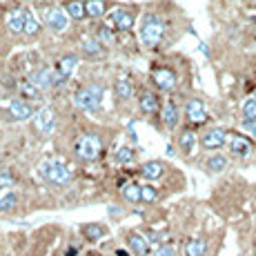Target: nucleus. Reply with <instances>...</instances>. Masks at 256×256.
<instances>
[{"label": "nucleus", "instance_id": "nucleus-10", "mask_svg": "<svg viewBox=\"0 0 256 256\" xmlns=\"http://www.w3.org/2000/svg\"><path fill=\"white\" fill-rule=\"evenodd\" d=\"M105 24L110 29H122V32H125V29L134 27V16H132L130 12H125V9H114Z\"/></svg>", "mask_w": 256, "mask_h": 256}, {"label": "nucleus", "instance_id": "nucleus-6", "mask_svg": "<svg viewBox=\"0 0 256 256\" xmlns=\"http://www.w3.org/2000/svg\"><path fill=\"white\" fill-rule=\"evenodd\" d=\"M228 150L234 158H250L254 152V142L252 138H248L243 134H232L228 140Z\"/></svg>", "mask_w": 256, "mask_h": 256}, {"label": "nucleus", "instance_id": "nucleus-41", "mask_svg": "<svg viewBox=\"0 0 256 256\" xmlns=\"http://www.w3.org/2000/svg\"><path fill=\"white\" fill-rule=\"evenodd\" d=\"M252 245H254V252H256V230H254V238H252Z\"/></svg>", "mask_w": 256, "mask_h": 256}, {"label": "nucleus", "instance_id": "nucleus-33", "mask_svg": "<svg viewBox=\"0 0 256 256\" xmlns=\"http://www.w3.org/2000/svg\"><path fill=\"white\" fill-rule=\"evenodd\" d=\"M116 160H118L120 165L132 163V160H134V152H132L130 147H120V150L116 152Z\"/></svg>", "mask_w": 256, "mask_h": 256}, {"label": "nucleus", "instance_id": "nucleus-26", "mask_svg": "<svg viewBox=\"0 0 256 256\" xmlns=\"http://www.w3.org/2000/svg\"><path fill=\"white\" fill-rule=\"evenodd\" d=\"M85 9H87V16L98 18V16H102V14H105L107 4H105V0H87Z\"/></svg>", "mask_w": 256, "mask_h": 256}, {"label": "nucleus", "instance_id": "nucleus-3", "mask_svg": "<svg viewBox=\"0 0 256 256\" xmlns=\"http://www.w3.org/2000/svg\"><path fill=\"white\" fill-rule=\"evenodd\" d=\"M165 34V22L156 16H145L140 27V42L145 47H156L160 40H163Z\"/></svg>", "mask_w": 256, "mask_h": 256}, {"label": "nucleus", "instance_id": "nucleus-42", "mask_svg": "<svg viewBox=\"0 0 256 256\" xmlns=\"http://www.w3.org/2000/svg\"><path fill=\"white\" fill-rule=\"evenodd\" d=\"M252 200H254V208H256V190H254V198Z\"/></svg>", "mask_w": 256, "mask_h": 256}, {"label": "nucleus", "instance_id": "nucleus-30", "mask_svg": "<svg viewBox=\"0 0 256 256\" xmlns=\"http://www.w3.org/2000/svg\"><path fill=\"white\" fill-rule=\"evenodd\" d=\"M67 14H70L74 20H82L85 14H87V9H85V4L82 2H76V0H74V2L67 4Z\"/></svg>", "mask_w": 256, "mask_h": 256}, {"label": "nucleus", "instance_id": "nucleus-13", "mask_svg": "<svg viewBox=\"0 0 256 256\" xmlns=\"http://www.w3.org/2000/svg\"><path fill=\"white\" fill-rule=\"evenodd\" d=\"M45 22H47V27L54 29V32H65L67 29V16H65V12L58 7L45 9Z\"/></svg>", "mask_w": 256, "mask_h": 256}, {"label": "nucleus", "instance_id": "nucleus-40", "mask_svg": "<svg viewBox=\"0 0 256 256\" xmlns=\"http://www.w3.org/2000/svg\"><path fill=\"white\" fill-rule=\"evenodd\" d=\"M116 256H134V254L127 252V250H116Z\"/></svg>", "mask_w": 256, "mask_h": 256}, {"label": "nucleus", "instance_id": "nucleus-37", "mask_svg": "<svg viewBox=\"0 0 256 256\" xmlns=\"http://www.w3.org/2000/svg\"><path fill=\"white\" fill-rule=\"evenodd\" d=\"M156 256H176L174 245H160V248L156 250Z\"/></svg>", "mask_w": 256, "mask_h": 256}, {"label": "nucleus", "instance_id": "nucleus-9", "mask_svg": "<svg viewBox=\"0 0 256 256\" xmlns=\"http://www.w3.org/2000/svg\"><path fill=\"white\" fill-rule=\"evenodd\" d=\"M185 118L190 125H203L208 120V110H205V102L198 98H192L185 105Z\"/></svg>", "mask_w": 256, "mask_h": 256}, {"label": "nucleus", "instance_id": "nucleus-39", "mask_svg": "<svg viewBox=\"0 0 256 256\" xmlns=\"http://www.w3.org/2000/svg\"><path fill=\"white\" fill-rule=\"evenodd\" d=\"M110 214H112V216H122V210H118V208H114V205H112V208H110Z\"/></svg>", "mask_w": 256, "mask_h": 256}, {"label": "nucleus", "instance_id": "nucleus-24", "mask_svg": "<svg viewBox=\"0 0 256 256\" xmlns=\"http://www.w3.org/2000/svg\"><path fill=\"white\" fill-rule=\"evenodd\" d=\"M240 120H243V125L256 122V98H248L243 102V107H240Z\"/></svg>", "mask_w": 256, "mask_h": 256}, {"label": "nucleus", "instance_id": "nucleus-22", "mask_svg": "<svg viewBox=\"0 0 256 256\" xmlns=\"http://www.w3.org/2000/svg\"><path fill=\"white\" fill-rule=\"evenodd\" d=\"M138 107H140L142 114H147V116L156 114V112H158V98H156L152 92H145L138 100Z\"/></svg>", "mask_w": 256, "mask_h": 256}, {"label": "nucleus", "instance_id": "nucleus-38", "mask_svg": "<svg viewBox=\"0 0 256 256\" xmlns=\"http://www.w3.org/2000/svg\"><path fill=\"white\" fill-rule=\"evenodd\" d=\"M243 127H245V132H250V134L256 138V122H248V125H243Z\"/></svg>", "mask_w": 256, "mask_h": 256}, {"label": "nucleus", "instance_id": "nucleus-35", "mask_svg": "<svg viewBox=\"0 0 256 256\" xmlns=\"http://www.w3.org/2000/svg\"><path fill=\"white\" fill-rule=\"evenodd\" d=\"M20 92H22L27 98H38V92H40V90H38L34 82H24V85H20Z\"/></svg>", "mask_w": 256, "mask_h": 256}, {"label": "nucleus", "instance_id": "nucleus-15", "mask_svg": "<svg viewBox=\"0 0 256 256\" xmlns=\"http://www.w3.org/2000/svg\"><path fill=\"white\" fill-rule=\"evenodd\" d=\"M228 165H230V160H228V156H223V154H212L203 163L208 174H223V172L228 170Z\"/></svg>", "mask_w": 256, "mask_h": 256}, {"label": "nucleus", "instance_id": "nucleus-17", "mask_svg": "<svg viewBox=\"0 0 256 256\" xmlns=\"http://www.w3.org/2000/svg\"><path fill=\"white\" fill-rule=\"evenodd\" d=\"M80 234L85 236V240H90V243H96V240H100L102 236L107 234V228L100 223H85L80 228Z\"/></svg>", "mask_w": 256, "mask_h": 256}, {"label": "nucleus", "instance_id": "nucleus-8", "mask_svg": "<svg viewBox=\"0 0 256 256\" xmlns=\"http://www.w3.org/2000/svg\"><path fill=\"white\" fill-rule=\"evenodd\" d=\"M32 82L38 87V90H49V87H56V85H60V82H65V78H62L58 72L49 70V67H42V70H38L32 76Z\"/></svg>", "mask_w": 256, "mask_h": 256}, {"label": "nucleus", "instance_id": "nucleus-18", "mask_svg": "<svg viewBox=\"0 0 256 256\" xmlns=\"http://www.w3.org/2000/svg\"><path fill=\"white\" fill-rule=\"evenodd\" d=\"M196 142H198V138H196V132H194V130L180 132V136H178V147H180V152H183V154H187V156L194 154Z\"/></svg>", "mask_w": 256, "mask_h": 256}, {"label": "nucleus", "instance_id": "nucleus-20", "mask_svg": "<svg viewBox=\"0 0 256 256\" xmlns=\"http://www.w3.org/2000/svg\"><path fill=\"white\" fill-rule=\"evenodd\" d=\"M9 114H12L14 120H29L32 118V107L24 100H14L9 105Z\"/></svg>", "mask_w": 256, "mask_h": 256}, {"label": "nucleus", "instance_id": "nucleus-34", "mask_svg": "<svg viewBox=\"0 0 256 256\" xmlns=\"http://www.w3.org/2000/svg\"><path fill=\"white\" fill-rule=\"evenodd\" d=\"M96 38L100 40V45H102V42H105V45H110V42L114 40V34H112V29L107 27V24H102V27H98Z\"/></svg>", "mask_w": 256, "mask_h": 256}, {"label": "nucleus", "instance_id": "nucleus-7", "mask_svg": "<svg viewBox=\"0 0 256 256\" xmlns=\"http://www.w3.org/2000/svg\"><path fill=\"white\" fill-rule=\"evenodd\" d=\"M34 127H36V132L40 136L52 134L54 127H56V114H54L52 107H42V110H38L34 114Z\"/></svg>", "mask_w": 256, "mask_h": 256}, {"label": "nucleus", "instance_id": "nucleus-1", "mask_svg": "<svg viewBox=\"0 0 256 256\" xmlns=\"http://www.w3.org/2000/svg\"><path fill=\"white\" fill-rule=\"evenodd\" d=\"M38 174L42 176V180L58 187H65L72 183L74 174H72V167L65 163V160H58V158H49L42 160L40 167H38Z\"/></svg>", "mask_w": 256, "mask_h": 256}, {"label": "nucleus", "instance_id": "nucleus-21", "mask_svg": "<svg viewBox=\"0 0 256 256\" xmlns=\"http://www.w3.org/2000/svg\"><path fill=\"white\" fill-rule=\"evenodd\" d=\"M205 252H208V240L203 236L190 238L185 243V256H205Z\"/></svg>", "mask_w": 256, "mask_h": 256}, {"label": "nucleus", "instance_id": "nucleus-27", "mask_svg": "<svg viewBox=\"0 0 256 256\" xmlns=\"http://www.w3.org/2000/svg\"><path fill=\"white\" fill-rule=\"evenodd\" d=\"M82 52L90 54V56H98V54H100V40L92 38V36H85L82 38Z\"/></svg>", "mask_w": 256, "mask_h": 256}, {"label": "nucleus", "instance_id": "nucleus-16", "mask_svg": "<svg viewBox=\"0 0 256 256\" xmlns=\"http://www.w3.org/2000/svg\"><path fill=\"white\" fill-rule=\"evenodd\" d=\"M160 118H163V122H165L167 130H174V127L178 125L180 112H178V107L174 105V100H167L165 105H163V110H160Z\"/></svg>", "mask_w": 256, "mask_h": 256}, {"label": "nucleus", "instance_id": "nucleus-2", "mask_svg": "<svg viewBox=\"0 0 256 256\" xmlns=\"http://www.w3.org/2000/svg\"><path fill=\"white\" fill-rule=\"evenodd\" d=\"M74 102L82 112H96L102 105V87L100 85H87L74 94Z\"/></svg>", "mask_w": 256, "mask_h": 256}, {"label": "nucleus", "instance_id": "nucleus-11", "mask_svg": "<svg viewBox=\"0 0 256 256\" xmlns=\"http://www.w3.org/2000/svg\"><path fill=\"white\" fill-rule=\"evenodd\" d=\"M152 78H154V85L163 92H170L176 87V74L167 67H158V70L152 72Z\"/></svg>", "mask_w": 256, "mask_h": 256}, {"label": "nucleus", "instance_id": "nucleus-25", "mask_svg": "<svg viewBox=\"0 0 256 256\" xmlns=\"http://www.w3.org/2000/svg\"><path fill=\"white\" fill-rule=\"evenodd\" d=\"M140 196H142V185L127 183L122 187V198H125L127 203H140Z\"/></svg>", "mask_w": 256, "mask_h": 256}, {"label": "nucleus", "instance_id": "nucleus-19", "mask_svg": "<svg viewBox=\"0 0 256 256\" xmlns=\"http://www.w3.org/2000/svg\"><path fill=\"white\" fill-rule=\"evenodd\" d=\"M24 16H27V12H22V9H14V12H9V16H7L9 32L12 34L24 32Z\"/></svg>", "mask_w": 256, "mask_h": 256}, {"label": "nucleus", "instance_id": "nucleus-23", "mask_svg": "<svg viewBox=\"0 0 256 256\" xmlns=\"http://www.w3.org/2000/svg\"><path fill=\"white\" fill-rule=\"evenodd\" d=\"M76 62H78V58L72 56V54H70V56H62L60 60H58V74H60V76L67 80V78L74 74V70H76Z\"/></svg>", "mask_w": 256, "mask_h": 256}, {"label": "nucleus", "instance_id": "nucleus-36", "mask_svg": "<svg viewBox=\"0 0 256 256\" xmlns=\"http://www.w3.org/2000/svg\"><path fill=\"white\" fill-rule=\"evenodd\" d=\"M14 185V176L9 174V170H0V190L2 187H12Z\"/></svg>", "mask_w": 256, "mask_h": 256}, {"label": "nucleus", "instance_id": "nucleus-4", "mask_svg": "<svg viewBox=\"0 0 256 256\" xmlns=\"http://www.w3.org/2000/svg\"><path fill=\"white\" fill-rule=\"evenodd\" d=\"M74 152H76V156L80 160H96L98 156H100L102 152V140L98 138L96 134H82L80 138L76 140V147H74Z\"/></svg>", "mask_w": 256, "mask_h": 256}, {"label": "nucleus", "instance_id": "nucleus-31", "mask_svg": "<svg viewBox=\"0 0 256 256\" xmlns=\"http://www.w3.org/2000/svg\"><path fill=\"white\" fill-rule=\"evenodd\" d=\"M158 200V192H156L154 185H142V196H140V203L152 205Z\"/></svg>", "mask_w": 256, "mask_h": 256}, {"label": "nucleus", "instance_id": "nucleus-32", "mask_svg": "<svg viewBox=\"0 0 256 256\" xmlns=\"http://www.w3.org/2000/svg\"><path fill=\"white\" fill-rule=\"evenodd\" d=\"M24 32H27L29 36H36V34L40 32V22H38L36 16L29 12H27V16H24Z\"/></svg>", "mask_w": 256, "mask_h": 256}, {"label": "nucleus", "instance_id": "nucleus-14", "mask_svg": "<svg viewBox=\"0 0 256 256\" xmlns=\"http://www.w3.org/2000/svg\"><path fill=\"white\" fill-rule=\"evenodd\" d=\"M127 248L134 256H150V240L138 232H132L127 236Z\"/></svg>", "mask_w": 256, "mask_h": 256}, {"label": "nucleus", "instance_id": "nucleus-28", "mask_svg": "<svg viewBox=\"0 0 256 256\" xmlns=\"http://www.w3.org/2000/svg\"><path fill=\"white\" fill-rule=\"evenodd\" d=\"M116 96L122 98V100L132 98V82L127 80V78H118L116 80Z\"/></svg>", "mask_w": 256, "mask_h": 256}, {"label": "nucleus", "instance_id": "nucleus-29", "mask_svg": "<svg viewBox=\"0 0 256 256\" xmlns=\"http://www.w3.org/2000/svg\"><path fill=\"white\" fill-rule=\"evenodd\" d=\"M18 205V194L16 192H7L4 196H0V212H9Z\"/></svg>", "mask_w": 256, "mask_h": 256}, {"label": "nucleus", "instance_id": "nucleus-5", "mask_svg": "<svg viewBox=\"0 0 256 256\" xmlns=\"http://www.w3.org/2000/svg\"><path fill=\"white\" fill-rule=\"evenodd\" d=\"M198 145L203 147L205 152L220 150V147L228 145V132H225L223 127H210V130H205L203 134H200Z\"/></svg>", "mask_w": 256, "mask_h": 256}, {"label": "nucleus", "instance_id": "nucleus-12", "mask_svg": "<svg viewBox=\"0 0 256 256\" xmlns=\"http://www.w3.org/2000/svg\"><path fill=\"white\" fill-rule=\"evenodd\" d=\"M165 170L167 167H165L163 160H147V163H142V167H140V176L145 180H150V183H154V180L163 178Z\"/></svg>", "mask_w": 256, "mask_h": 256}]
</instances>
